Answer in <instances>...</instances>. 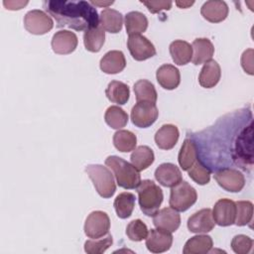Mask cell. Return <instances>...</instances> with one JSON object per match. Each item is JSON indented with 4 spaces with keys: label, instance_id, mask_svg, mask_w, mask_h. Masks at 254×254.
Returning <instances> with one entry per match:
<instances>
[{
    "label": "cell",
    "instance_id": "26",
    "mask_svg": "<svg viewBox=\"0 0 254 254\" xmlns=\"http://www.w3.org/2000/svg\"><path fill=\"white\" fill-rule=\"evenodd\" d=\"M213 242L209 235H195L190 238L183 249L184 254H205L212 248Z\"/></svg>",
    "mask_w": 254,
    "mask_h": 254
},
{
    "label": "cell",
    "instance_id": "37",
    "mask_svg": "<svg viewBox=\"0 0 254 254\" xmlns=\"http://www.w3.org/2000/svg\"><path fill=\"white\" fill-rule=\"evenodd\" d=\"M236 216L235 224L237 226H244L251 222L253 216V203L249 200H239L235 202Z\"/></svg>",
    "mask_w": 254,
    "mask_h": 254
},
{
    "label": "cell",
    "instance_id": "40",
    "mask_svg": "<svg viewBox=\"0 0 254 254\" xmlns=\"http://www.w3.org/2000/svg\"><path fill=\"white\" fill-rule=\"evenodd\" d=\"M253 240L244 234L236 235L232 238L231 248L237 254H247L251 251Z\"/></svg>",
    "mask_w": 254,
    "mask_h": 254
},
{
    "label": "cell",
    "instance_id": "29",
    "mask_svg": "<svg viewBox=\"0 0 254 254\" xmlns=\"http://www.w3.org/2000/svg\"><path fill=\"white\" fill-rule=\"evenodd\" d=\"M105 42V32L100 25L86 30L83 34V44L87 51L97 53Z\"/></svg>",
    "mask_w": 254,
    "mask_h": 254
},
{
    "label": "cell",
    "instance_id": "3",
    "mask_svg": "<svg viewBox=\"0 0 254 254\" xmlns=\"http://www.w3.org/2000/svg\"><path fill=\"white\" fill-rule=\"evenodd\" d=\"M136 189L141 210L147 216H153L163 202L164 195L161 188L151 180H144Z\"/></svg>",
    "mask_w": 254,
    "mask_h": 254
},
{
    "label": "cell",
    "instance_id": "38",
    "mask_svg": "<svg viewBox=\"0 0 254 254\" xmlns=\"http://www.w3.org/2000/svg\"><path fill=\"white\" fill-rule=\"evenodd\" d=\"M148 232L149 231H148L147 225L141 219L132 220L131 222H129V224L126 227V234L128 238L136 242L146 239Z\"/></svg>",
    "mask_w": 254,
    "mask_h": 254
},
{
    "label": "cell",
    "instance_id": "27",
    "mask_svg": "<svg viewBox=\"0 0 254 254\" xmlns=\"http://www.w3.org/2000/svg\"><path fill=\"white\" fill-rule=\"evenodd\" d=\"M105 94L111 102L123 105L127 103L129 99L130 89L126 83L118 80H112L108 83Z\"/></svg>",
    "mask_w": 254,
    "mask_h": 254
},
{
    "label": "cell",
    "instance_id": "41",
    "mask_svg": "<svg viewBox=\"0 0 254 254\" xmlns=\"http://www.w3.org/2000/svg\"><path fill=\"white\" fill-rule=\"evenodd\" d=\"M141 3L153 14L159 13L162 10H170L173 4L172 1H141Z\"/></svg>",
    "mask_w": 254,
    "mask_h": 254
},
{
    "label": "cell",
    "instance_id": "15",
    "mask_svg": "<svg viewBox=\"0 0 254 254\" xmlns=\"http://www.w3.org/2000/svg\"><path fill=\"white\" fill-rule=\"evenodd\" d=\"M215 225L210 208H202L193 213L188 219V228L193 233H206Z\"/></svg>",
    "mask_w": 254,
    "mask_h": 254
},
{
    "label": "cell",
    "instance_id": "39",
    "mask_svg": "<svg viewBox=\"0 0 254 254\" xmlns=\"http://www.w3.org/2000/svg\"><path fill=\"white\" fill-rule=\"evenodd\" d=\"M188 172L190 178L198 185H206L210 181V171L200 161H196Z\"/></svg>",
    "mask_w": 254,
    "mask_h": 254
},
{
    "label": "cell",
    "instance_id": "22",
    "mask_svg": "<svg viewBox=\"0 0 254 254\" xmlns=\"http://www.w3.org/2000/svg\"><path fill=\"white\" fill-rule=\"evenodd\" d=\"M179 129L173 124L163 125L155 134V142L160 149L170 150L179 140Z\"/></svg>",
    "mask_w": 254,
    "mask_h": 254
},
{
    "label": "cell",
    "instance_id": "30",
    "mask_svg": "<svg viewBox=\"0 0 254 254\" xmlns=\"http://www.w3.org/2000/svg\"><path fill=\"white\" fill-rule=\"evenodd\" d=\"M178 161L184 171H188L197 161L196 145L191 139H185L179 153Z\"/></svg>",
    "mask_w": 254,
    "mask_h": 254
},
{
    "label": "cell",
    "instance_id": "9",
    "mask_svg": "<svg viewBox=\"0 0 254 254\" xmlns=\"http://www.w3.org/2000/svg\"><path fill=\"white\" fill-rule=\"evenodd\" d=\"M127 47L132 58L136 61H145L156 55L154 45L141 34L130 35L127 40Z\"/></svg>",
    "mask_w": 254,
    "mask_h": 254
},
{
    "label": "cell",
    "instance_id": "1",
    "mask_svg": "<svg viewBox=\"0 0 254 254\" xmlns=\"http://www.w3.org/2000/svg\"><path fill=\"white\" fill-rule=\"evenodd\" d=\"M43 7L53 16L58 28H70L76 31H86L99 25L97 10L91 3L83 0H47Z\"/></svg>",
    "mask_w": 254,
    "mask_h": 254
},
{
    "label": "cell",
    "instance_id": "17",
    "mask_svg": "<svg viewBox=\"0 0 254 254\" xmlns=\"http://www.w3.org/2000/svg\"><path fill=\"white\" fill-rule=\"evenodd\" d=\"M157 182L168 188H172L182 181L181 170L172 163H163L155 171Z\"/></svg>",
    "mask_w": 254,
    "mask_h": 254
},
{
    "label": "cell",
    "instance_id": "21",
    "mask_svg": "<svg viewBox=\"0 0 254 254\" xmlns=\"http://www.w3.org/2000/svg\"><path fill=\"white\" fill-rule=\"evenodd\" d=\"M193 54L191 62L193 64H201L210 61L214 54V47L210 40L206 38H197L191 45Z\"/></svg>",
    "mask_w": 254,
    "mask_h": 254
},
{
    "label": "cell",
    "instance_id": "5",
    "mask_svg": "<svg viewBox=\"0 0 254 254\" xmlns=\"http://www.w3.org/2000/svg\"><path fill=\"white\" fill-rule=\"evenodd\" d=\"M197 199V193L194 188L189 183L181 181L176 186L172 187L170 194V206L177 211H186Z\"/></svg>",
    "mask_w": 254,
    "mask_h": 254
},
{
    "label": "cell",
    "instance_id": "42",
    "mask_svg": "<svg viewBox=\"0 0 254 254\" xmlns=\"http://www.w3.org/2000/svg\"><path fill=\"white\" fill-rule=\"evenodd\" d=\"M241 65L245 72L249 74H253V50L248 49L244 51L241 57Z\"/></svg>",
    "mask_w": 254,
    "mask_h": 254
},
{
    "label": "cell",
    "instance_id": "36",
    "mask_svg": "<svg viewBox=\"0 0 254 254\" xmlns=\"http://www.w3.org/2000/svg\"><path fill=\"white\" fill-rule=\"evenodd\" d=\"M113 243L111 234H108L99 238H92L85 241L84 251L88 254H101L105 252Z\"/></svg>",
    "mask_w": 254,
    "mask_h": 254
},
{
    "label": "cell",
    "instance_id": "32",
    "mask_svg": "<svg viewBox=\"0 0 254 254\" xmlns=\"http://www.w3.org/2000/svg\"><path fill=\"white\" fill-rule=\"evenodd\" d=\"M113 205L118 217L122 219L128 218L135 206V195L132 192H121L116 196Z\"/></svg>",
    "mask_w": 254,
    "mask_h": 254
},
{
    "label": "cell",
    "instance_id": "35",
    "mask_svg": "<svg viewBox=\"0 0 254 254\" xmlns=\"http://www.w3.org/2000/svg\"><path fill=\"white\" fill-rule=\"evenodd\" d=\"M104 120L113 129H121L128 122V114L119 106H109L104 114Z\"/></svg>",
    "mask_w": 254,
    "mask_h": 254
},
{
    "label": "cell",
    "instance_id": "24",
    "mask_svg": "<svg viewBox=\"0 0 254 254\" xmlns=\"http://www.w3.org/2000/svg\"><path fill=\"white\" fill-rule=\"evenodd\" d=\"M99 25L104 31L112 34L119 33L123 26V16L115 9L105 8L100 13Z\"/></svg>",
    "mask_w": 254,
    "mask_h": 254
},
{
    "label": "cell",
    "instance_id": "14",
    "mask_svg": "<svg viewBox=\"0 0 254 254\" xmlns=\"http://www.w3.org/2000/svg\"><path fill=\"white\" fill-rule=\"evenodd\" d=\"M77 43V37L73 32L68 30H61L54 34L51 45L56 54L68 55L76 49Z\"/></svg>",
    "mask_w": 254,
    "mask_h": 254
},
{
    "label": "cell",
    "instance_id": "31",
    "mask_svg": "<svg viewBox=\"0 0 254 254\" xmlns=\"http://www.w3.org/2000/svg\"><path fill=\"white\" fill-rule=\"evenodd\" d=\"M125 27L129 36L141 34L148 28V19L139 11H131L125 15Z\"/></svg>",
    "mask_w": 254,
    "mask_h": 254
},
{
    "label": "cell",
    "instance_id": "2",
    "mask_svg": "<svg viewBox=\"0 0 254 254\" xmlns=\"http://www.w3.org/2000/svg\"><path fill=\"white\" fill-rule=\"evenodd\" d=\"M105 165L113 172L119 187L132 190L139 186L141 182L139 171L124 159L118 156H109L105 160Z\"/></svg>",
    "mask_w": 254,
    "mask_h": 254
},
{
    "label": "cell",
    "instance_id": "34",
    "mask_svg": "<svg viewBox=\"0 0 254 254\" xmlns=\"http://www.w3.org/2000/svg\"><path fill=\"white\" fill-rule=\"evenodd\" d=\"M113 144L118 151L128 153L135 149L137 137L129 130H118L113 135Z\"/></svg>",
    "mask_w": 254,
    "mask_h": 254
},
{
    "label": "cell",
    "instance_id": "20",
    "mask_svg": "<svg viewBox=\"0 0 254 254\" xmlns=\"http://www.w3.org/2000/svg\"><path fill=\"white\" fill-rule=\"evenodd\" d=\"M156 77L159 84L168 90L175 89L179 86L181 82L180 70L173 64H163L156 72Z\"/></svg>",
    "mask_w": 254,
    "mask_h": 254
},
{
    "label": "cell",
    "instance_id": "13",
    "mask_svg": "<svg viewBox=\"0 0 254 254\" xmlns=\"http://www.w3.org/2000/svg\"><path fill=\"white\" fill-rule=\"evenodd\" d=\"M252 143V124L245 128L237 138V143L234 151V160L237 164L241 165L245 169L247 162L252 165V148L248 147L247 144Z\"/></svg>",
    "mask_w": 254,
    "mask_h": 254
},
{
    "label": "cell",
    "instance_id": "25",
    "mask_svg": "<svg viewBox=\"0 0 254 254\" xmlns=\"http://www.w3.org/2000/svg\"><path fill=\"white\" fill-rule=\"evenodd\" d=\"M169 49L175 64L184 65L191 61L192 48L188 42L183 40H176L171 43Z\"/></svg>",
    "mask_w": 254,
    "mask_h": 254
},
{
    "label": "cell",
    "instance_id": "19",
    "mask_svg": "<svg viewBox=\"0 0 254 254\" xmlns=\"http://www.w3.org/2000/svg\"><path fill=\"white\" fill-rule=\"evenodd\" d=\"M100 69L108 74L122 71L126 66L125 56L121 51H109L100 60Z\"/></svg>",
    "mask_w": 254,
    "mask_h": 254
},
{
    "label": "cell",
    "instance_id": "28",
    "mask_svg": "<svg viewBox=\"0 0 254 254\" xmlns=\"http://www.w3.org/2000/svg\"><path fill=\"white\" fill-rule=\"evenodd\" d=\"M130 160H131V164L139 172H141L146 170L148 167H150L153 164L155 160V156H154L153 150L150 147L141 145L133 150L130 156Z\"/></svg>",
    "mask_w": 254,
    "mask_h": 254
},
{
    "label": "cell",
    "instance_id": "43",
    "mask_svg": "<svg viewBox=\"0 0 254 254\" xmlns=\"http://www.w3.org/2000/svg\"><path fill=\"white\" fill-rule=\"evenodd\" d=\"M4 6L9 10H19L28 4V1H3Z\"/></svg>",
    "mask_w": 254,
    "mask_h": 254
},
{
    "label": "cell",
    "instance_id": "23",
    "mask_svg": "<svg viewBox=\"0 0 254 254\" xmlns=\"http://www.w3.org/2000/svg\"><path fill=\"white\" fill-rule=\"evenodd\" d=\"M220 76V65L216 61L210 60L203 64L198 76V82L204 88H211L218 83Z\"/></svg>",
    "mask_w": 254,
    "mask_h": 254
},
{
    "label": "cell",
    "instance_id": "10",
    "mask_svg": "<svg viewBox=\"0 0 254 254\" xmlns=\"http://www.w3.org/2000/svg\"><path fill=\"white\" fill-rule=\"evenodd\" d=\"M214 179L223 190L231 192L240 191L245 185L244 175L235 169H221L214 174Z\"/></svg>",
    "mask_w": 254,
    "mask_h": 254
},
{
    "label": "cell",
    "instance_id": "8",
    "mask_svg": "<svg viewBox=\"0 0 254 254\" xmlns=\"http://www.w3.org/2000/svg\"><path fill=\"white\" fill-rule=\"evenodd\" d=\"M158 115V108L152 102H137L131 110L132 123L139 128L150 127L155 123Z\"/></svg>",
    "mask_w": 254,
    "mask_h": 254
},
{
    "label": "cell",
    "instance_id": "6",
    "mask_svg": "<svg viewBox=\"0 0 254 254\" xmlns=\"http://www.w3.org/2000/svg\"><path fill=\"white\" fill-rule=\"evenodd\" d=\"M25 29L34 35H44L54 27L51 16L43 10L34 9L26 13L24 17Z\"/></svg>",
    "mask_w": 254,
    "mask_h": 254
},
{
    "label": "cell",
    "instance_id": "4",
    "mask_svg": "<svg viewBox=\"0 0 254 254\" xmlns=\"http://www.w3.org/2000/svg\"><path fill=\"white\" fill-rule=\"evenodd\" d=\"M85 173L93 183L98 194L103 198L111 197L116 190V184L111 171L102 165H88Z\"/></svg>",
    "mask_w": 254,
    "mask_h": 254
},
{
    "label": "cell",
    "instance_id": "18",
    "mask_svg": "<svg viewBox=\"0 0 254 254\" xmlns=\"http://www.w3.org/2000/svg\"><path fill=\"white\" fill-rule=\"evenodd\" d=\"M200 13L205 20L211 23H219L226 19L228 15V6L224 1L209 0L202 4Z\"/></svg>",
    "mask_w": 254,
    "mask_h": 254
},
{
    "label": "cell",
    "instance_id": "16",
    "mask_svg": "<svg viewBox=\"0 0 254 254\" xmlns=\"http://www.w3.org/2000/svg\"><path fill=\"white\" fill-rule=\"evenodd\" d=\"M173 244V236L170 232L161 229H151L146 237L147 249L152 253L168 251Z\"/></svg>",
    "mask_w": 254,
    "mask_h": 254
},
{
    "label": "cell",
    "instance_id": "33",
    "mask_svg": "<svg viewBox=\"0 0 254 254\" xmlns=\"http://www.w3.org/2000/svg\"><path fill=\"white\" fill-rule=\"evenodd\" d=\"M134 93L137 102H152L156 103L158 94L154 84L147 79H139L134 84Z\"/></svg>",
    "mask_w": 254,
    "mask_h": 254
},
{
    "label": "cell",
    "instance_id": "45",
    "mask_svg": "<svg viewBox=\"0 0 254 254\" xmlns=\"http://www.w3.org/2000/svg\"><path fill=\"white\" fill-rule=\"evenodd\" d=\"M176 4H177L178 6H180L181 8H187V7L190 6V5H192V4H193V1H191V2H180V1H177Z\"/></svg>",
    "mask_w": 254,
    "mask_h": 254
},
{
    "label": "cell",
    "instance_id": "7",
    "mask_svg": "<svg viewBox=\"0 0 254 254\" xmlns=\"http://www.w3.org/2000/svg\"><path fill=\"white\" fill-rule=\"evenodd\" d=\"M110 219L106 212L95 210L88 214L84 223V233L89 238H99L108 233Z\"/></svg>",
    "mask_w": 254,
    "mask_h": 254
},
{
    "label": "cell",
    "instance_id": "12",
    "mask_svg": "<svg viewBox=\"0 0 254 254\" xmlns=\"http://www.w3.org/2000/svg\"><path fill=\"white\" fill-rule=\"evenodd\" d=\"M153 223L156 228L172 233L180 227L181 216L176 209L164 207L153 215Z\"/></svg>",
    "mask_w": 254,
    "mask_h": 254
},
{
    "label": "cell",
    "instance_id": "44",
    "mask_svg": "<svg viewBox=\"0 0 254 254\" xmlns=\"http://www.w3.org/2000/svg\"><path fill=\"white\" fill-rule=\"evenodd\" d=\"M91 4H94V5H97V6H104L107 8L108 5H111L113 3V1H106V2H100V1H91L90 2Z\"/></svg>",
    "mask_w": 254,
    "mask_h": 254
},
{
    "label": "cell",
    "instance_id": "11",
    "mask_svg": "<svg viewBox=\"0 0 254 254\" xmlns=\"http://www.w3.org/2000/svg\"><path fill=\"white\" fill-rule=\"evenodd\" d=\"M211 211L214 222L220 226H229L235 222L236 205L235 202L229 198L217 200Z\"/></svg>",
    "mask_w": 254,
    "mask_h": 254
}]
</instances>
